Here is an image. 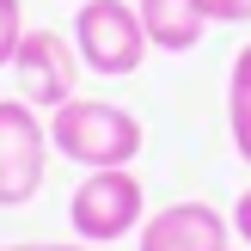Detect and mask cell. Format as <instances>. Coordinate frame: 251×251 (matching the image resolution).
I'll return each mask as SVG.
<instances>
[{
    "label": "cell",
    "mask_w": 251,
    "mask_h": 251,
    "mask_svg": "<svg viewBox=\"0 0 251 251\" xmlns=\"http://www.w3.org/2000/svg\"><path fill=\"white\" fill-rule=\"evenodd\" d=\"M227 245L233 215H221L215 202H166L135 233V251H227Z\"/></svg>",
    "instance_id": "obj_6"
},
{
    "label": "cell",
    "mask_w": 251,
    "mask_h": 251,
    "mask_svg": "<svg viewBox=\"0 0 251 251\" xmlns=\"http://www.w3.org/2000/svg\"><path fill=\"white\" fill-rule=\"evenodd\" d=\"M233 153L251 166V117H245V123H233Z\"/></svg>",
    "instance_id": "obj_13"
},
{
    "label": "cell",
    "mask_w": 251,
    "mask_h": 251,
    "mask_svg": "<svg viewBox=\"0 0 251 251\" xmlns=\"http://www.w3.org/2000/svg\"><path fill=\"white\" fill-rule=\"evenodd\" d=\"M74 49H80L86 74L98 80H129L135 68L147 61V25L129 0H80L74 12Z\"/></svg>",
    "instance_id": "obj_3"
},
{
    "label": "cell",
    "mask_w": 251,
    "mask_h": 251,
    "mask_svg": "<svg viewBox=\"0 0 251 251\" xmlns=\"http://www.w3.org/2000/svg\"><path fill=\"white\" fill-rule=\"evenodd\" d=\"M68 221H74V239L80 245H117L129 233H141L147 221V190L129 166H110V172H86L68 196Z\"/></svg>",
    "instance_id": "obj_2"
},
{
    "label": "cell",
    "mask_w": 251,
    "mask_h": 251,
    "mask_svg": "<svg viewBox=\"0 0 251 251\" xmlns=\"http://www.w3.org/2000/svg\"><path fill=\"white\" fill-rule=\"evenodd\" d=\"M80 49H74V37L49 31V25H37V31H25L19 55H12V80H19V98L31 110H61L68 98H80L74 86H80Z\"/></svg>",
    "instance_id": "obj_5"
},
{
    "label": "cell",
    "mask_w": 251,
    "mask_h": 251,
    "mask_svg": "<svg viewBox=\"0 0 251 251\" xmlns=\"http://www.w3.org/2000/svg\"><path fill=\"white\" fill-rule=\"evenodd\" d=\"M0 251H98V245H80V239H19V245H0Z\"/></svg>",
    "instance_id": "obj_11"
},
{
    "label": "cell",
    "mask_w": 251,
    "mask_h": 251,
    "mask_svg": "<svg viewBox=\"0 0 251 251\" xmlns=\"http://www.w3.org/2000/svg\"><path fill=\"white\" fill-rule=\"evenodd\" d=\"M135 12L147 25V43L166 49V55H190L208 37V6L202 0H135Z\"/></svg>",
    "instance_id": "obj_7"
},
{
    "label": "cell",
    "mask_w": 251,
    "mask_h": 251,
    "mask_svg": "<svg viewBox=\"0 0 251 251\" xmlns=\"http://www.w3.org/2000/svg\"><path fill=\"white\" fill-rule=\"evenodd\" d=\"M49 147L61 159L86 172H110V166H135L141 153V117L110 98H68L61 110H49Z\"/></svg>",
    "instance_id": "obj_1"
},
{
    "label": "cell",
    "mask_w": 251,
    "mask_h": 251,
    "mask_svg": "<svg viewBox=\"0 0 251 251\" xmlns=\"http://www.w3.org/2000/svg\"><path fill=\"white\" fill-rule=\"evenodd\" d=\"M233 233H239L245 251H251V190H239V202H233Z\"/></svg>",
    "instance_id": "obj_12"
},
{
    "label": "cell",
    "mask_w": 251,
    "mask_h": 251,
    "mask_svg": "<svg viewBox=\"0 0 251 251\" xmlns=\"http://www.w3.org/2000/svg\"><path fill=\"white\" fill-rule=\"evenodd\" d=\"M251 117V43L233 55V74H227V129Z\"/></svg>",
    "instance_id": "obj_8"
},
{
    "label": "cell",
    "mask_w": 251,
    "mask_h": 251,
    "mask_svg": "<svg viewBox=\"0 0 251 251\" xmlns=\"http://www.w3.org/2000/svg\"><path fill=\"white\" fill-rule=\"evenodd\" d=\"M227 251H233V245H227Z\"/></svg>",
    "instance_id": "obj_14"
},
{
    "label": "cell",
    "mask_w": 251,
    "mask_h": 251,
    "mask_svg": "<svg viewBox=\"0 0 251 251\" xmlns=\"http://www.w3.org/2000/svg\"><path fill=\"white\" fill-rule=\"evenodd\" d=\"M208 25H251V0H202Z\"/></svg>",
    "instance_id": "obj_10"
},
{
    "label": "cell",
    "mask_w": 251,
    "mask_h": 251,
    "mask_svg": "<svg viewBox=\"0 0 251 251\" xmlns=\"http://www.w3.org/2000/svg\"><path fill=\"white\" fill-rule=\"evenodd\" d=\"M25 43V0H0V68H12Z\"/></svg>",
    "instance_id": "obj_9"
},
{
    "label": "cell",
    "mask_w": 251,
    "mask_h": 251,
    "mask_svg": "<svg viewBox=\"0 0 251 251\" xmlns=\"http://www.w3.org/2000/svg\"><path fill=\"white\" fill-rule=\"evenodd\" d=\"M49 153V117H37L25 98H0V208H25L43 190Z\"/></svg>",
    "instance_id": "obj_4"
}]
</instances>
